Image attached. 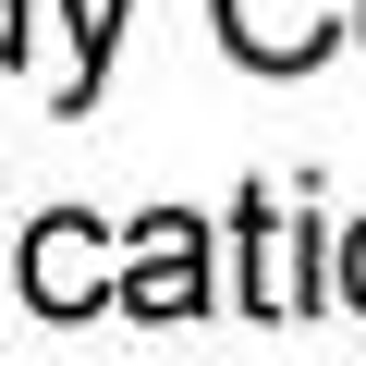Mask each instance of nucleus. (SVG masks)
Instances as JSON below:
<instances>
[{
	"label": "nucleus",
	"mask_w": 366,
	"mask_h": 366,
	"mask_svg": "<svg viewBox=\"0 0 366 366\" xmlns=\"http://www.w3.org/2000/svg\"><path fill=\"white\" fill-rule=\"evenodd\" d=\"M122 305H134V317H196V305H208V244H196V220H183V208L134 220V269H122Z\"/></svg>",
	"instance_id": "obj_1"
},
{
	"label": "nucleus",
	"mask_w": 366,
	"mask_h": 366,
	"mask_svg": "<svg viewBox=\"0 0 366 366\" xmlns=\"http://www.w3.org/2000/svg\"><path fill=\"white\" fill-rule=\"evenodd\" d=\"M25 305H37V317H98V305H110V281H98V220L49 208V220L25 232Z\"/></svg>",
	"instance_id": "obj_2"
},
{
	"label": "nucleus",
	"mask_w": 366,
	"mask_h": 366,
	"mask_svg": "<svg viewBox=\"0 0 366 366\" xmlns=\"http://www.w3.org/2000/svg\"><path fill=\"white\" fill-rule=\"evenodd\" d=\"M220 37H232V61H257V74H305L342 25H330V0H220Z\"/></svg>",
	"instance_id": "obj_3"
},
{
	"label": "nucleus",
	"mask_w": 366,
	"mask_h": 366,
	"mask_svg": "<svg viewBox=\"0 0 366 366\" xmlns=\"http://www.w3.org/2000/svg\"><path fill=\"white\" fill-rule=\"evenodd\" d=\"M49 13L74 25V86H61V110H86V98H98V74H110V37L147 13V0H49Z\"/></svg>",
	"instance_id": "obj_4"
},
{
	"label": "nucleus",
	"mask_w": 366,
	"mask_h": 366,
	"mask_svg": "<svg viewBox=\"0 0 366 366\" xmlns=\"http://www.w3.org/2000/svg\"><path fill=\"white\" fill-rule=\"evenodd\" d=\"M330 281H342V305H354V317H366V220H354V232H342V257H330Z\"/></svg>",
	"instance_id": "obj_5"
},
{
	"label": "nucleus",
	"mask_w": 366,
	"mask_h": 366,
	"mask_svg": "<svg viewBox=\"0 0 366 366\" xmlns=\"http://www.w3.org/2000/svg\"><path fill=\"white\" fill-rule=\"evenodd\" d=\"M25 49V0H0V61H13Z\"/></svg>",
	"instance_id": "obj_6"
},
{
	"label": "nucleus",
	"mask_w": 366,
	"mask_h": 366,
	"mask_svg": "<svg viewBox=\"0 0 366 366\" xmlns=\"http://www.w3.org/2000/svg\"><path fill=\"white\" fill-rule=\"evenodd\" d=\"M354 25H366V13H354Z\"/></svg>",
	"instance_id": "obj_7"
}]
</instances>
